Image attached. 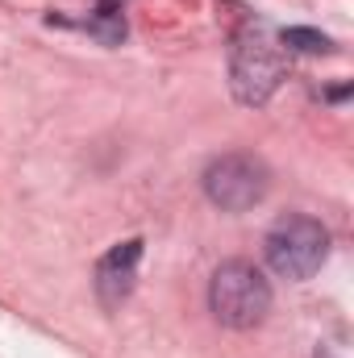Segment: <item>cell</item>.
Returning a JSON list of instances; mask_svg holds the SVG:
<instances>
[{
    "mask_svg": "<svg viewBox=\"0 0 354 358\" xmlns=\"http://www.w3.org/2000/svg\"><path fill=\"white\" fill-rule=\"evenodd\" d=\"M279 42L288 46V50H300V55H325L330 50V38L325 34H317V29H283L279 34Z\"/></svg>",
    "mask_w": 354,
    "mask_h": 358,
    "instance_id": "52a82bcc",
    "label": "cell"
},
{
    "mask_svg": "<svg viewBox=\"0 0 354 358\" xmlns=\"http://www.w3.org/2000/svg\"><path fill=\"white\" fill-rule=\"evenodd\" d=\"M208 308L221 325L229 329H255L271 313V283L255 263H221L208 283Z\"/></svg>",
    "mask_w": 354,
    "mask_h": 358,
    "instance_id": "6da1fadb",
    "label": "cell"
},
{
    "mask_svg": "<svg viewBox=\"0 0 354 358\" xmlns=\"http://www.w3.org/2000/svg\"><path fill=\"white\" fill-rule=\"evenodd\" d=\"M138 259H142V242H138V238L113 246V250L100 259V267H96V296L104 300V308H117V304L134 292Z\"/></svg>",
    "mask_w": 354,
    "mask_h": 358,
    "instance_id": "5b68a950",
    "label": "cell"
},
{
    "mask_svg": "<svg viewBox=\"0 0 354 358\" xmlns=\"http://www.w3.org/2000/svg\"><path fill=\"white\" fill-rule=\"evenodd\" d=\"M204 196L221 213H246L267 196V171L250 155H221L204 171Z\"/></svg>",
    "mask_w": 354,
    "mask_h": 358,
    "instance_id": "277c9868",
    "label": "cell"
},
{
    "mask_svg": "<svg viewBox=\"0 0 354 358\" xmlns=\"http://www.w3.org/2000/svg\"><path fill=\"white\" fill-rule=\"evenodd\" d=\"M283 80V59H279V46H271L263 29H246L234 38V55H229V84L234 96L250 108H259L271 100V92L279 88Z\"/></svg>",
    "mask_w": 354,
    "mask_h": 358,
    "instance_id": "3957f363",
    "label": "cell"
},
{
    "mask_svg": "<svg viewBox=\"0 0 354 358\" xmlns=\"http://www.w3.org/2000/svg\"><path fill=\"white\" fill-rule=\"evenodd\" d=\"M330 255V234L313 217H283L267 234V263L279 279H309Z\"/></svg>",
    "mask_w": 354,
    "mask_h": 358,
    "instance_id": "7a4b0ae2",
    "label": "cell"
},
{
    "mask_svg": "<svg viewBox=\"0 0 354 358\" xmlns=\"http://www.w3.org/2000/svg\"><path fill=\"white\" fill-rule=\"evenodd\" d=\"M88 34L100 46H121V38H125V8H121V0H100L96 4V13L88 17Z\"/></svg>",
    "mask_w": 354,
    "mask_h": 358,
    "instance_id": "8992f818",
    "label": "cell"
}]
</instances>
